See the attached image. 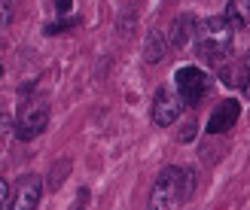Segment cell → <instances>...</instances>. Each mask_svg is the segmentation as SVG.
I'll return each mask as SVG.
<instances>
[{"mask_svg": "<svg viewBox=\"0 0 250 210\" xmlns=\"http://www.w3.org/2000/svg\"><path fill=\"white\" fill-rule=\"evenodd\" d=\"M192 40H195V46H198V55H202L205 61L223 67V61H226L229 52H232L235 31H232V24L223 19V16H210V19L195 21Z\"/></svg>", "mask_w": 250, "mask_h": 210, "instance_id": "obj_1", "label": "cell"}, {"mask_svg": "<svg viewBox=\"0 0 250 210\" xmlns=\"http://www.w3.org/2000/svg\"><path fill=\"white\" fill-rule=\"evenodd\" d=\"M183 168H162V174L156 177L153 183V192H149V201H146V210H174V204L183 201L180 195V186H183Z\"/></svg>", "mask_w": 250, "mask_h": 210, "instance_id": "obj_2", "label": "cell"}, {"mask_svg": "<svg viewBox=\"0 0 250 210\" xmlns=\"http://www.w3.org/2000/svg\"><path fill=\"white\" fill-rule=\"evenodd\" d=\"M174 85H177L174 92L180 95L183 107H198L205 101V95L210 92V79L202 67H180L174 73Z\"/></svg>", "mask_w": 250, "mask_h": 210, "instance_id": "obj_3", "label": "cell"}, {"mask_svg": "<svg viewBox=\"0 0 250 210\" xmlns=\"http://www.w3.org/2000/svg\"><path fill=\"white\" fill-rule=\"evenodd\" d=\"M46 125H49V104L34 101V104H24L19 110L16 122H12V131H16L19 140H34L46 131Z\"/></svg>", "mask_w": 250, "mask_h": 210, "instance_id": "obj_4", "label": "cell"}, {"mask_svg": "<svg viewBox=\"0 0 250 210\" xmlns=\"http://www.w3.org/2000/svg\"><path fill=\"white\" fill-rule=\"evenodd\" d=\"M183 113V101H180V95L171 89V85H159V92L153 97V110H149V116H153V122L159 128H168L174 125V122L180 119Z\"/></svg>", "mask_w": 250, "mask_h": 210, "instance_id": "obj_5", "label": "cell"}, {"mask_svg": "<svg viewBox=\"0 0 250 210\" xmlns=\"http://www.w3.org/2000/svg\"><path fill=\"white\" fill-rule=\"evenodd\" d=\"M40 195H43V180L37 174H24V177L16 180V186H12L9 210H37Z\"/></svg>", "mask_w": 250, "mask_h": 210, "instance_id": "obj_6", "label": "cell"}, {"mask_svg": "<svg viewBox=\"0 0 250 210\" xmlns=\"http://www.w3.org/2000/svg\"><path fill=\"white\" fill-rule=\"evenodd\" d=\"M241 116V104L235 101V97H226L223 104H217V110L210 113L208 125H205V134L208 137H217V134H229L235 128V122Z\"/></svg>", "mask_w": 250, "mask_h": 210, "instance_id": "obj_7", "label": "cell"}, {"mask_svg": "<svg viewBox=\"0 0 250 210\" xmlns=\"http://www.w3.org/2000/svg\"><path fill=\"white\" fill-rule=\"evenodd\" d=\"M192 34H195V19L189 16V12H183V16H177V19H174V24H171L168 43L174 49H186V46H189V40H192Z\"/></svg>", "mask_w": 250, "mask_h": 210, "instance_id": "obj_8", "label": "cell"}, {"mask_svg": "<svg viewBox=\"0 0 250 210\" xmlns=\"http://www.w3.org/2000/svg\"><path fill=\"white\" fill-rule=\"evenodd\" d=\"M223 19H226L232 28H250V0H229Z\"/></svg>", "mask_w": 250, "mask_h": 210, "instance_id": "obj_9", "label": "cell"}, {"mask_svg": "<svg viewBox=\"0 0 250 210\" xmlns=\"http://www.w3.org/2000/svg\"><path fill=\"white\" fill-rule=\"evenodd\" d=\"M165 52H168V40L159 31H149L146 40H144V61L146 64H156V61L165 58Z\"/></svg>", "mask_w": 250, "mask_h": 210, "instance_id": "obj_10", "label": "cell"}, {"mask_svg": "<svg viewBox=\"0 0 250 210\" xmlns=\"http://www.w3.org/2000/svg\"><path fill=\"white\" fill-rule=\"evenodd\" d=\"M67 174H70V162L64 158V162H61V168H52V174H49V186H52V189H58V183L64 180Z\"/></svg>", "mask_w": 250, "mask_h": 210, "instance_id": "obj_11", "label": "cell"}, {"mask_svg": "<svg viewBox=\"0 0 250 210\" xmlns=\"http://www.w3.org/2000/svg\"><path fill=\"white\" fill-rule=\"evenodd\" d=\"M223 82L226 85H241V64H235V67H223Z\"/></svg>", "mask_w": 250, "mask_h": 210, "instance_id": "obj_12", "label": "cell"}, {"mask_svg": "<svg viewBox=\"0 0 250 210\" xmlns=\"http://www.w3.org/2000/svg\"><path fill=\"white\" fill-rule=\"evenodd\" d=\"M238 89L244 92V97L250 101V55L241 61V85H238Z\"/></svg>", "mask_w": 250, "mask_h": 210, "instance_id": "obj_13", "label": "cell"}, {"mask_svg": "<svg viewBox=\"0 0 250 210\" xmlns=\"http://www.w3.org/2000/svg\"><path fill=\"white\" fill-rule=\"evenodd\" d=\"M77 24V19H64V21H55V24H46V34H58V31H67Z\"/></svg>", "mask_w": 250, "mask_h": 210, "instance_id": "obj_14", "label": "cell"}, {"mask_svg": "<svg viewBox=\"0 0 250 210\" xmlns=\"http://www.w3.org/2000/svg\"><path fill=\"white\" fill-rule=\"evenodd\" d=\"M12 19V0H0V24H9Z\"/></svg>", "mask_w": 250, "mask_h": 210, "instance_id": "obj_15", "label": "cell"}, {"mask_svg": "<svg viewBox=\"0 0 250 210\" xmlns=\"http://www.w3.org/2000/svg\"><path fill=\"white\" fill-rule=\"evenodd\" d=\"M85 201H89V192H85V189H83V192L77 195V204H73L70 210H85Z\"/></svg>", "mask_w": 250, "mask_h": 210, "instance_id": "obj_16", "label": "cell"}, {"mask_svg": "<svg viewBox=\"0 0 250 210\" xmlns=\"http://www.w3.org/2000/svg\"><path fill=\"white\" fill-rule=\"evenodd\" d=\"M192 134H195V125L189 122V125H183V137H180V140H183V143H189V140H192Z\"/></svg>", "mask_w": 250, "mask_h": 210, "instance_id": "obj_17", "label": "cell"}, {"mask_svg": "<svg viewBox=\"0 0 250 210\" xmlns=\"http://www.w3.org/2000/svg\"><path fill=\"white\" fill-rule=\"evenodd\" d=\"M6 195H9V189H6V180H3V177H0V204H3V201H6Z\"/></svg>", "mask_w": 250, "mask_h": 210, "instance_id": "obj_18", "label": "cell"}, {"mask_svg": "<svg viewBox=\"0 0 250 210\" xmlns=\"http://www.w3.org/2000/svg\"><path fill=\"white\" fill-rule=\"evenodd\" d=\"M6 128H9V119H3V113H0V134H3Z\"/></svg>", "mask_w": 250, "mask_h": 210, "instance_id": "obj_19", "label": "cell"}, {"mask_svg": "<svg viewBox=\"0 0 250 210\" xmlns=\"http://www.w3.org/2000/svg\"><path fill=\"white\" fill-rule=\"evenodd\" d=\"M0 76H3V64H0Z\"/></svg>", "mask_w": 250, "mask_h": 210, "instance_id": "obj_20", "label": "cell"}]
</instances>
